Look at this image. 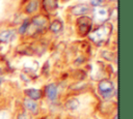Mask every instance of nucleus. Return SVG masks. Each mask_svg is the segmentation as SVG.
<instances>
[{
    "instance_id": "9d476101",
    "label": "nucleus",
    "mask_w": 133,
    "mask_h": 119,
    "mask_svg": "<svg viewBox=\"0 0 133 119\" xmlns=\"http://www.w3.org/2000/svg\"><path fill=\"white\" fill-rule=\"evenodd\" d=\"M14 35V31L12 30H5V31H2L0 33V41L2 42H8L11 37Z\"/></svg>"
},
{
    "instance_id": "7ed1b4c3",
    "label": "nucleus",
    "mask_w": 133,
    "mask_h": 119,
    "mask_svg": "<svg viewBox=\"0 0 133 119\" xmlns=\"http://www.w3.org/2000/svg\"><path fill=\"white\" fill-rule=\"evenodd\" d=\"M99 92L105 97V98H109L112 93H113V90H114V86H113V83L109 80H103L99 83Z\"/></svg>"
},
{
    "instance_id": "423d86ee",
    "label": "nucleus",
    "mask_w": 133,
    "mask_h": 119,
    "mask_svg": "<svg viewBox=\"0 0 133 119\" xmlns=\"http://www.w3.org/2000/svg\"><path fill=\"white\" fill-rule=\"evenodd\" d=\"M25 94L32 100H36L42 97V91L38 89H26Z\"/></svg>"
},
{
    "instance_id": "a211bd4d",
    "label": "nucleus",
    "mask_w": 133,
    "mask_h": 119,
    "mask_svg": "<svg viewBox=\"0 0 133 119\" xmlns=\"http://www.w3.org/2000/svg\"><path fill=\"white\" fill-rule=\"evenodd\" d=\"M18 119H31V117L29 115L25 114V113H22V114H20L18 116Z\"/></svg>"
},
{
    "instance_id": "dca6fc26",
    "label": "nucleus",
    "mask_w": 133,
    "mask_h": 119,
    "mask_svg": "<svg viewBox=\"0 0 133 119\" xmlns=\"http://www.w3.org/2000/svg\"><path fill=\"white\" fill-rule=\"evenodd\" d=\"M0 119H10V114L5 110H1L0 111Z\"/></svg>"
},
{
    "instance_id": "4468645a",
    "label": "nucleus",
    "mask_w": 133,
    "mask_h": 119,
    "mask_svg": "<svg viewBox=\"0 0 133 119\" xmlns=\"http://www.w3.org/2000/svg\"><path fill=\"white\" fill-rule=\"evenodd\" d=\"M78 107H79V101L76 98H72V99L68 100L65 103V108L69 110H76Z\"/></svg>"
},
{
    "instance_id": "0eeeda50",
    "label": "nucleus",
    "mask_w": 133,
    "mask_h": 119,
    "mask_svg": "<svg viewBox=\"0 0 133 119\" xmlns=\"http://www.w3.org/2000/svg\"><path fill=\"white\" fill-rule=\"evenodd\" d=\"M47 22H48L47 18L44 17V16H41V14H39V16H35V17H33V19H32V24H33L34 26L38 27V28L44 27V26L47 24Z\"/></svg>"
},
{
    "instance_id": "9b49d317",
    "label": "nucleus",
    "mask_w": 133,
    "mask_h": 119,
    "mask_svg": "<svg viewBox=\"0 0 133 119\" xmlns=\"http://www.w3.org/2000/svg\"><path fill=\"white\" fill-rule=\"evenodd\" d=\"M62 27H63L62 22H61L60 20H55V21H53L52 24L50 25V30H51L52 32H59V31L62 30Z\"/></svg>"
},
{
    "instance_id": "6ab92c4d",
    "label": "nucleus",
    "mask_w": 133,
    "mask_h": 119,
    "mask_svg": "<svg viewBox=\"0 0 133 119\" xmlns=\"http://www.w3.org/2000/svg\"><path fill=\"white\" fill-rule=\"evenodd\" d=\"M114 119H117V116H115V117H114Z\"/></svg>"
},
{
    "instance_id": "1a4fd4ad",
    "label": "nucleus",
    "mask_w": 133,
    "mask_h": 119,
    "mask_svg": "<svg viewBox=\"0 0 133 119\" xmlns=\"http://www.w3.org/2000/svg\"><path fill=\"white\" fill-rule=\"evenodd\" d=\"M24 106H25V108L28 111H30V112H32L34 114L37 113V105H36V102L34 100H32V99H25L24 100Z\"/></svg>"
},
{
    "instance_id": "20e7f679",
    "label": "nucleus",
    "mask_w": 133,
    "mask_h": 119,
    "mask_svg": "<svg viewBox=\"0 0 133 119\" xmlns=\"http://www.w3.org/2000/svg\"><path fill=\"white\" fill-rule=\"evenodd\" d=\"M88 6L85 5V4H78V5H75L72 7L71 11L73 14L75 16H84L87 11H88Z\"/></svg>"
},
{
    "instance_id": "39448f33",
    "label": "nucleus",
    "mask_w": 133,
    "mask_h": 119,
    "mask_svg": "<svg viewBox=\"0 0 133 119\" xmlns=\"http://www.w3.org/2000/svg\"><path fill=\"white\" fill-rule=\"evenodd\" d=\"M46 93H47V96L49 99L51 100H54L57 96V87L55 84H49L47 87H46Z\"/></svg>"
},
{
    "instance_id": "ddd939ff",
    "label": "nucleus",
    "mask_w": 133,
    "mask_h": 119,
    "mask_svg": "<svg viewBox=\"0 0 133 119\" xmlns=\"http://www.w3.org/2000/svg\"><path fill=\"white\" fill-rule=\"evenodd\" d=\"M107 17H108L107 10L104 9V8H100V9H98V10L96 11V18H97L98 20H100L101 22L105 21V20L107 19Z\"/></svg>"
},
{
    "instance_id": "f03ea898",
    "label": "nucleus",
    "mask_w": 133,
    "mask_h": 119,
    "mask_svg": "<svg viewBox=\"0 0 133 119\" xmlns=\"http://www.w3.org/2000/svg\"><path fill=\"white\" fill-rule=\"evenodd\" d=\"M77 25H78V31L80 35H86L90 32L91 30V19L86 17V16H82L81 18H79L77 20Z\"/></svg>"
},
{
    "instance_id": "f3484780",
    "label": "nucleus",
    "mask_w": 133,
    "mask_h": 119,
    "mask_svg": "<svg viewBox=\"0 0 133 119\" xmlns=\"http://www.w3.org/2000/svg\"><path fill=\"white\" fill-rule=\"evenodd\" d=\"M103 1L104 0H90V4L92 5V6H100L102 3H103Z\"/></svg>"
},
{
    "instance_id": "f8f14e48",
    "label": "nucleus",
    "mask_w": 133,
    "mask_h": 119,
    "mask_svg": "<svg viewBox=\"0 0 133 119\" xmlns=\"http://www.w3.org/2000/svg\"><path fill=\"white\" fill-rule=\"evenodd\" d=\"M37 6H38V2L36 0H31L27 5H26V12L28 13H32L33 11H35L37 9Z\"/></svg>"
},
{
    "instance_id": "2eb2a0df",
    "label": "nucleus",
    "mask_w": 133,
    "mask_h": 119,
    "mask_svg": "<svg viewBox=\"0 0 133 119\" xmlns=\"http://www.w3.org/2000/svg\"><path fill=\"white\" fill-rule=\"evenodd\" d=\"M28 26H29V21H25V22L22 24V26L20 27V29H19V32H20L21 34H24V33L26 32V30H27Z\"/></svg>"
},
{
    "instance_id": "6e6552de",
    "label": "nucleus",
    "mask_w": 133,
    "mask_h": 119,
    "mask_svg": "<svg viewBox=\"0 0 133 119\" xmlns=\"http://www.w3.org/2000/svg\"><path fill=\"white\" fill-rule=\"evenodd\" d=\"M43 6L47 11H53L57 8V0H43Z\"/></svg>"
},
{
    "instance_id": "aec40b11",
    "label": "nucleus",
    "mask_w": 133,
    "mask_h": 119,
    "mask_svg": "<svg viewBox=\"0 0 133 119\" xmlns=\"http://www.w3.org/2000/svg\"><path fill=\"white\" fill-rule=\"evenodd\" d=\"M109 1H116V0H109Z\"/></svg>"
},
{
    "instance_id": "f257e3e1",
    "label": "nucleus",
    "mask_w": 133,
    "mask_h": 119,
    "mask_svg": "<svg viewBox=\"0 0 133 119\" xmlns=\"http://www.w3.org/2000/svg\"><path fill=\"white\" fill-rule=\"evenodd\" d=\"M110 31H111V25L110 24H103L102 26L97 28L94 32L89 33V38L94 42H96L97 44H102L109 37Z\"/></svg>"
}]
</instances>
